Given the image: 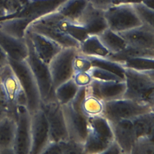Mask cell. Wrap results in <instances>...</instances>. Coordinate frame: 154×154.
<instances>
[{"instance_id":"obj_1","label":"cell","mask_w":154,"mask_h":154,"mask_svg":"<svg viewBox=\"0 0 154 154\" xmlns=\"http://www.w3.org/2000/svg\"><path fill=\"white\" fill-rule=\"evenodd\" d=\"M125 91L123 97L154 106V70L139 71L125 68Z\"/></svg>"},{"instance_id":"obj_2","label":"cell","mask_w":154,"mask_h":154,"mask_svg":"<svg viewBox=\"0 0 154 154\" xmlns=\"http://www.w3.org/2000/svg\"><path fill=\"white\" fill-rule=\"evenodd\" d=\"M113 140L111 124L105 117L88 118L87 135L83 143L84 153L102 154Z\"/></svg>"},{"instance_id":"obj_3","label":"cell","mask_w":154,"mask_h":154,"mask_svg":"<svg viewBox=\"0 0 154 154\" xmlns=\"http://www.w3.org/2000/svg\"><path fill=\"white\" fill-rule=\"evenodd\" d=\"M63 17V16L56 11L33 20L27 30L42 34L59 43L63 48H78L79 43L59 28L58 22Z\"/></svg>"},{"instance_id":"obj_4","label":"cell","mask_w":154,"mask_h":154,"mask_svg":"<svg viewBox=\"0 0 154 154\" xmlns=\"http://www.w3.org/2000/svg\"><path fill=\"white\" fill-rule=\"evenodd\" d=\"M154 110V106L135 100L122 97L104 102L103 116L110 123L133 118Z\"/></svg>"},{"instance_id":"obj_5","label":"cell","mask_w":154,"mask_h":154,"mask_svg":"<svg viewBox=\"0 0 154 154\" xmlns=\"http://www.w3.org/2000/svg\"><path fill=\"white\" fill-rule=\"evenodd\" d=\"M8 64L18 78L25 93L26 107L30 114L40 108L42 99L39 88L35 78L26 62L8 59Z\"/></svg>"},{"instance_id":"obj_6","label":"cell","mask_w":154,"mask_h":154,"mask_svg":"<svg viewBox=\"0 0 154 154\" xmlns=\"http://www.w3.org/2000/svg\"><path fill=\"white\" fill-rule=\"evenodd\" d=\"M25 40L28 48V55L26 61L37 83L42 102L55 99L48 64L42 61L35 54L32 43L26 35Z\"/></svg>"},{"instance_id":"obj_7","label":"cell","mask_w":154,"mask_h":154,"mask_svg":"<svg viewBox=\"0 0 154 154\" xmlns=\"http://www.w3.org/2000/svg\"><path fill=\"white\" fill-rule=\"evenodd\" d=\"M108 28L120 32L142 24L133 7L128 4H117L104 12Z\"/></svg>"},{"instance_id":"obj_8","label":"cell","mask_w":154,"mask_h":154,"mask_svg":"<svg viewBox=\"0 0 154 154\" xmlns=\"http://www.w3.org/2000/svg\"><path fill=\"white\" fill-rule=\"evenodd\" d=\"M78 52L76 48H63L48 64L54 90L73 77V61Z\"/></svg>"},{"instance_id":"obj_9","label":"cell","mask_w":154,"mask_h":154,"mask_svg":"<svg viewBox=\"0 0 154 154\" xmlns=\"http://www.w3.org/2000/svg\"><path fill=\"white\" fill-rule=\"evenodd\" d=\"M40 108L46 117L49 128V141H61L69 138L62 105L53 99L42 102Z\"/></svg>"},{"instance_id":"obj_10","label":"cell","mask_w":154,"mask_h":154,"mask_svg":"<svg viewBox=\"0 0 154 154\" xmlns=\"http://www.w3.org/2000/svg\"><path fill=\"white\" fill-rule=\"evenodd\" d=\"M15 117L16 126L13 152L29 154L31 146V114L26 105L16 106Z\"/></svg>"},{"instance_id":"obj_11","label":"cell","mask_w":154,"mask_h":154,"mask_svg":"<svg viewBox=\"0 0 154 154\" xmlns=\"http://www.w3.org/2000/svg\"><path fill=\"white\" fill-rule=\"evenodd\" d=\"M0 93L14 114L17 105L26 106L25 93L18 78L9 64L2 69L0 81Z\"/></svg>"},{"instance_id":"obj_12","label":"cell","mask_w":154,"mask_h":154,"mask_svg":"<svg viewBox=\"0 0 154 154\" xmlns=\"http://www.w3.org/2000/svg\"><path fill=\"white\" fill-rule=\"evenodd\" d=\"M62 109L69 138L83 143L87 135L88 118L72 101L62 105Z\"/></svg>"},{"instance_id":"obj_13","label":"cell","mask_w":154,"mask_h":154,"mask_svg":"<svg viewBox=\"0 0 154 154\" xmlns=\"http://www.w3.org/2000/svg\"><path fill=\"white\" fill-rule=\"evenodd\" d=\"M31 146L29 154H42L49 142L48 122L43 109L40 108L31 114Z\"/></svg>"},{"instance_id":"obj_14","label":"cell","mask_w":154,"mask_h":154,"mask_svg":"<svg viewBox=\"0 0 154 154\" xmlns=\"http://www.w3.org/2000/svg\"><path fill=\"white\" fill-rule=\"evenodd\" d=\"M118 33L128 46L141 49L154 51V27L142 23Z\"/></svg>"},{"instance_id":"obj_15","label":"cell","mask_w":154,"mask_h":154,"mask_svg":"<svg viewBox=\"0 0 154 154\" xmlns=\"http://www.w3.org/2000/svg\"><path fill=\"white\" fill-rule=\"evenodd\" d=\"M26 35L29 38L35 54L48 64L63 48L59 43L37 32L27 30Z\"/></svg>"},{"instance_id":"obj_16","label":"cell","mask_w":154,"mask_h":154,"mask_svg":"<svg viewBox=\"0 0 154 154\" xmlns=\"http://www.w3.org/2000/svg\"><path fill=\"white\" fill-rule=\"evenodd\" d=\"M111 124L114 140L120 147L123 154H131L137 138L131 120H121Z\"/></svg>"},{"instance_id":"obj_17","label":"cell","mask_w":154,"mask_h":154,"mask_svg":"<svg viewBox=\"0 0 154 154\" xmlns=\"http://www.w3.org/2000/svg\"><path fill=\"white\" fill-rule=\"evenodd\" d=\"M66 0H31L13 16L27 17L34 20L45 15L56 11ZM13 17V16H12Z\"/></svg>"},{"instance_id":"obj_18","label":"cell","mask_w":154,"mask_h":154,"mask_svg":"<svg viewBox=\"0 0 154 154\" xmlns=\"http://www.w3.org/2000/svg\"><path fill=\"white\" fill-rule=\"evenodd\" d=\"M104 12L88 2L78 22L85 28L88 34L97 35L108 28Z\"/></svg>"},{"instance_id":"obj_19","label":"cell","mask_w":154,"mask_h":154,"mask_svg":"<svg viewBox=\"0 0 154 154\" xmlns=\"http://www.w3.org/2000/svg\"><path fill=\"white\" fill-rule=\"evenodd\" d=\"M91 92L105 101L122 98L125 91V81H101L93 79L89 85Z\"/></svg>"},{"instance_id":"obj_20","label":"cell","mask_w":154,"mask_h":154,"mask_svg":"<svg viewBox=\"0 0 154 154\" xmlns=\"http://www.w3.org/2000/svg\"><path fill=\"white\" fill-rule=\"evenodd\" d=\"M0 47L8 59L14 61L26 60L28 55V48L26 40L13 37L0 29Z\"/></svg>"},{"instance_id":"obj_21","label":"cell","mask_w":154,"mask_h":154,"mask_svg":"<svg viewBox=\"0 0 154 154\" xmlns=\"http://www.w3.org/2000/svg\"><path fill=\"white\" fill-rule=\"evenodd\" d=\"M16 117L8 114L0 120V153H14Z\"/></svg>"},{"instance_id":"obj_22","label":"cell","mask_w":154,"mask_h":154,"mask_svg":"<svg viewBox=\"0 0 154 154\" xmlns=\"http://www.w3.org/2000/svg\"><path fill=\"white\" fill-rule=\"evenodd\" d=\"M32 21L27 17L13 16L0 20V29L13 37L24 40L27 29Z\"/></svg>"},{"instance_id":"obj_23","label":"cell","mask_w":154,"mask_h":154,"mask_svg":"<svg viewBox=\"0 0 154 154\" xmlns=\"http://www.w3.org/2000/svg\"><path fill=\"white\" fill-rule=\"evenodd\" d=\"M79 108L88 118L103 116L104 101L93 94L88 85L85 87V91L81 99Z\"/></svg>"},{"instance_id":"obj_24","label":"cell","mask_w":154,"mask_h":154,"mask_svg":"<svg viewBox=\"0 0 154 154\" xmlns=\"http://www.w3.org/2000/svg\"><path fill=\"white\" fill-rule=\"evenodd\" d=\"M78 51L79 53L86 56L107 57L110 54L98 36L91 34L79 43Z\"/></svg>"},{"instance_id":"obj_25","label":"cell","mask_w":154,"mask_h":154,"mask_svg":"<svg viewBox=\"0 0 154 154\" xmlns=\"http://www.w3.org/2000/svg\"><path fill=\"white\" fill-rule=\"evenodd\" d=\"M131 121L137 138H154V110L141 114L131 119Z\"/></svg>"},{"instance_id":"obj_26","label":"cell","mask_w":154,"mask_h":154,"mask_svg":"<svg viewBox=\"0 0 154 154\" xmlns=\"http://www.w3.org/2000/svg\"><path fill=\"white\" fill-rule=\"evenodd\" d=\"M97 36L111 54L118 53L127 46L126 43L120 35L109 28L105 29Z\"/></svg>"},{"instance_id":"obj_27","label":"cell","mask_w":154,"mask_h":154,"mask_svg":"<svg viewBox=\"0 0 154 154\" xmlns=\"http://www.w3.org/2000/svg\"><path fill=\"white\" fill-rule=\"evenodd\" d=\"M88 0H66L57 10L64 17L78 22Z\"/></svg>"},{"instance_id":"obj_28","label":"cell","mask_w":154,"mask_h":154,"mask_svg":"<svg viewBox=\"0 0 154 154\" xmlns=\"http://www.w3.org/2000/svg\"><path fill=\"white\" fill-rule=\"evenodd\" d=\"M79 88V87L72 78L55 88L54 94L55 99L61 105L67 104L74 99Z\"/></svg>"},{"instance_id":"obj_29","label":"cell","mask_w":154,"mask_h":154,"mask_svg":"<svg viewBox=\"0 0 154 154\" xmlns=\"http://www.w3.org/2000/svg\"><path fill=\"white\" fill-rule=\"evenodd\" d=\"M59 28L79 43L89 34L85 28L79 22L63 17L58 22Z\"/></svg>"},{"instance_id":"obj_30","label":"cell","mask_w":154,"mask_h":154,"mask_svg":"<svg viewBox=\"0 0 154 154\" xmlns=\"http://www.w3.org/2000/svg\"><path fill=\"white\" fill-rule=\"evenodd\" d=\"M90 60L92 66H96L110 71L122 79L125 78V67L121 63L107 57L87 56Z\"/></svg>"},{"instance_id":"obj_31","label":"cell","mask_w":154,"mask_h":154,"mask_svg":"<svg viewBox=\"0 0 154 154\" xmlns=\"http://www.w3.org/2000/svg\"><path fill=\"white\" fill-rule=\"evenodd\" d=\"M125 68L139 71L154 70V56H138L127 58L121 62Z\"/></svg>"},{"instance_id":"obj_32","label":"cell","mask_w":154,"mask_h":154,"mask_svg":"<svg viewBox=\"0 0 154 154\" xmlns=\"http://www.w3.org/2000/svg\"><path fill=\"white\" fill-rule=\"evenodd\" d=\"M131 5H132L136 14L143 24L154 27V9L148 7L142 2Z\"/></svg>"},{"instance_id":"obj_33","label":"cell","mask_w":154,"mask_h":154,"mask_svg":"<svg viewBox=\"0 0 154 154\" xmlns=\"http://www.w3.org/2000/svg\"><path fill=\"white\" fill-rule=\"evenodd\" d=\"M153 138L148 137H138L131 154H153L154 153Z\"/></svg>"},{"instance_id":"obj_34","label":"cell","mask_w":154,"mask_h":154,"mask_svg":"<svg viewBox=\"0 0 154 154\" xmlns=\"http://www.w3.org/2000/svg\"><path fill=\"white\" fill-rule=\"evenodd\" d=\"M88 72L91 75L92 78L101 81H120L124 80L116 74L96 66H91V68L88 70Z\"/></svg>"},{"instance_id":"obj_35","label":"cell","mask_w":154,"mask_h":154,"mask_svg":"<svg viewBox=\"0 0 154 154\" xmlns=\"http://www.w3.org/2000/svg\"><path fill=\"white\" fill-rule=\"evenodd\" d=\"M61 151V154L84 153L83 143L72 139L58 141Z\"/></svg>"},{"instance_id":"obj_36","label":"cell","mask_w":154,"mask_h":154,"mask_svg":"<svg viewBox=\"0 0 154 154\" xmlns=\"http://www.w3.org/2000/svg\"><path fill=\"white\" fill-rule=\"evenodd\" d=\"M91 66V63L88 57L78 52L73 61L74 72L88 71Z\"/></svg>"},{"instance_id":"obj_37","label":"cell","mask_w":154,"mask_h":154,"mask_svg":"<svg viewBox=\"0 0 154 154\" xmlns=\"http://www.w3.org/2000/svg\"><path fill=\"white\" fill-rule=\"evenodd\" d=\"M3 1L8 14L6 18H8L19 13L26 4L28 0H3Z\"/></svg>"},{"instance_id":"obj_38","label":"cell","mask_w":154,"mask_h":154,"mask_svg":"<svg viewBox=\"0 0 154 154\" xmlns=\"http://www.w3.org/2000/svg\"><path fill=\"white\" fill-rule=\"evenodd\" d=\"M73 79L79 87H85L90 85L93 78L88 71L75 72Z\"/></svg>"},{"instance_id":"obj_39","label":"cell","mask_w":154,"mask_h":154,"mask_svg":"<svg viewBox=\"0 0 154 154\" xmlns=\"http://www.w3.org/2000/svg\"><path fill=\"white\" fill-rule=\"evenodd\" d=\"M88 2L94 7L105 11L116 4V0H88Z\"/></svg>"},{"instance_id":"obj_40","label":"cell","mask_w":154,"mask_h":154,"mask_svg":"<svg viewBox=\"0 0 154 154\" xmlns=\"http://www.w3.org/2000/svg\"><path fill=\"white\" fill-rule=\"evenodd\" d=\"M105 153H117V154H123L122 150L121 149L120 147L119 146V144L115 141L114 140L106 148V149L104 150L102 154Z\"/></svg>"},{"instance_id":"obj_41","label":"cell","mask_w":154,"mask_h":154,"mask_svg":"<svg viewBox=\"0 0 154 154\" xmlns=\"http://www.w3.org/2000/svg\"><path fill=\"white\" fill-rule=\"evenodd\" d=\"M10 107L0 93V120L4 116L10 114Z\"/></svg>"},{"instance_id":"obj_42","label":"cell","mask_w":154,"mask_h":154,"mask_svg":"<svg viewBox=\"0 0 154 154\" xmlns=\"http://www.w3.org/2000/svg\"><path fill=\"white\" fill-rule=\"evenodd\" d=\"M8 64V58L0 47V68H4Z\"/></svg>"},{"instance_id":"obj_43","label":"cell","mask_w":154,"mask_h":154,"mask_svg":"<svg viewBox=\"0 0 154 154\" xmlns=\"http://www.w3.org/2000/svg\"><path fill=\"white\" fill-rule=\"evenodd\" d=\"M8 16L7 12L3 0H0V20L4 19Z\"/></svg>"},{"instance_id":"obj_44","label":"cell","mask_w":154,"mask_h":154,"mask_svg":"<svg viewBox=\"0 0 154 154\" xmlns=\"http://www.w3.org/2000/svg\"><path fill=\"white\" fill-rule=\"evenodd\" d=\"M143 0H118L117 4H134L137 3H141Z\"/></svg>"},{"instance_id":"obj_45","label":"cell","mask_w":154,"mask_h":154,"mask_svg":"<svg viewBox=\"0 0 154 154\" xmlns=\"http://www.w3.org/2000/svg\"><path fill=\"white\" fill-rule=\"evenodd\" d=\"M143 4L147 6L150 8L153 9V4H154V0H143L142 2Z\"/></svg>"},{"instance_id":"obj_46","label":"cell","mask_w":154,"mask_h":154,"mask_svg":"<svg viewBox=\"0 0 154 154\" xmlns=\"http://www.w3.org/2000/svg\"><path fill=\"white\" fill-rule=\"evenodd\" d=\"M2 69H3V68H0V81H1V74H2Z\"/></svg>"},{"instance_id":"obj_47","label":"cell","mask_w":154,"mask_h":154,"mask_svg":"<svg viewBox=\"0 0 154 154\" xmlns=\"http://www.w3.org/2000/svg\"><path fill=\"white\" fill-rule=\"evenodd\" d=\"M28 1H31V0H28Z\"/></svg>"}]
</instances>
